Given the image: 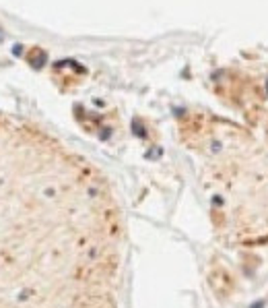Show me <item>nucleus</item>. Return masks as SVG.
Here are the masks:
<instances>
[{"mask_svg":"<svg viewBox=\"0 0 268 308\" xmlns=\"http://www.w3.org/2000/svg\"><path fill=\"white\" fill-rule=\"evenodd\" d=\"M122 259L99 168L0 110V308H118Z\"/></svg>","mask_w":268,"mask_h":308,"instance_id":"nucleus-1","label":"nucleus"}]
</instances>
